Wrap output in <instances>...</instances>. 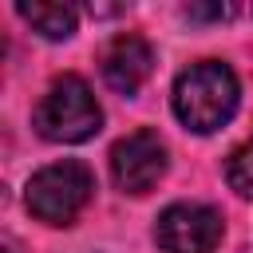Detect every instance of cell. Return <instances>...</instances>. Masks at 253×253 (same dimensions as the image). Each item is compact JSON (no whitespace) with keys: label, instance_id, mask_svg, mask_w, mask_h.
I'll use <instances>...</instances> for the list:
<instances>
[{"label":"cell","instance_id":"obj_1","mask_svg":"<svg viewBox=\"0 0 253 253\" xmlns=\"http://www.w3.org/2000/svg\"><path fill=\"white\" fill-rule=\"evenodd\" d=\"M241 83L229 63L221 59H198L174 79V115L194 134H210L225 126L237 111Z\"/></svg>","mask_w":253,"mask_h":253},{"label":"cell","instance_id":"obj_2","mask_svg":"<svg viewBox=\"0 0 253 253\" xmlns=\"http://www.w3.org/2000/svg\"><path fill=\"white\" fill-rule=\"evenodd\" d=\"M99 126L103 107L79 75H59L36 103V130L47 142H87Z\"/></svg>","mask_w":253,"mask_h":253},{"label":"cell","instance_id":"obj_3","mask_svg":"<svg viewBox=\"0 0 253 253\" xmlns=\"http://www.w3.org/2000/svg\"><path fill=\"white\" fill-rule=\"evenodd\" d=\"M95 194V178L83 162L63 158L28 178V210L47 225H71Z\"/></svg>","mask_w":253,"mask_h":253},{"label":"cell","instance_id":"obj_4","mask_svg":"<svg viewBox=\"0 0 253 253\" xmlns=\"http://www.w3.org/2000/svg\"><path fill=\"white\" fill-rule=\"evenodd\" d=\"M225 233V221L206 202H174L158 213L154 241L162 253H213Z\"/></svg>","mask_w":253,"mask_h":253},{"label":"cell","instance_id":"obj_5","mask_svg":"<svg viewBox=\"0 0 253 253\" xmlns=\"http://www.w3.org/2000/svg\"><path fill=\"white\" fill-rule=\"evenodd\" d=\"M166 142L158 130H134L111 146V178L123 194H146L166 174Z\"/></svg>","mask_w":253,"mask_h":253},{"label":"cell","instance_id":"obj_6","mask_svg":"<svg viewBox=\"0 0 253 253\" xmlns=\"http://www.w3.org/2000/svg\"><path fill=\"white\" fill-rule=\"evenodd\" d=\"M99 71H103V83L119 95H134L150 71H154V51L142 36L134 32H123L115 40H107V47L99 51Z\"/></svg>","mask_w":253,"mask_h":253},{"label":"cell","instance_id":"obj_7","mask_svg":"<svg viewBox=\"0 0 253 253\" xmlns=\"http://www.w3.org/2000/svg\"><path fill=\"white\" fill-rule=\"evenodd\" d=\"M16 12L43 36V40H67L75 32V8L71 4H59V0H20Z\"/></svg>","mask_w":253,"mask_h":253},{"label":"cell","instance_id":"obj_8","mask_svg":"<svg viewBox=\"0 0 253 253\" xmlns=\"http://www.w3.org/2000/svg\"><path fill=\"white\" fill-rule=\"evenodd\" d=\"M225 182L241 194V198H253V138L237 142L225 158Z\"/></svg>","mask_w":253,"mask_h":253},{"label":"cell","instance_id":"obj_9","mask_svg":"<svg viewBox=\"0 0 253 253\" xmlns=\"http://www.w3.org/2000/svg\"><path fill=\"white\" fill-rule=\"evenodd\" d=\"M186 16H190V20H225L229 8H225V4H213V8H198V4H190Z\"/></svg>","mask_w":253,"mask_h":253}]
</instances>
